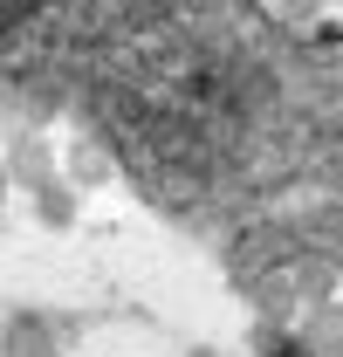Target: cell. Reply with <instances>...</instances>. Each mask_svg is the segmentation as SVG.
<instances>
[{
	"label": "cell",
	"instance_id": "1",
	"mask_svg": "<svg viewBox=\"0 0 343 357\" xmlns=\"http://www.w3.org/2000/svg\"><path fill=\"white\" fill-rule=\"evenodd\" d=\"M7 357H55V351H48V330L35 323V316H21V323H14V337H7Z\"/></svg>",
	"mask_w": 343,
	"mask_h": 357
},
{
	"label": "cell",
	"instance_id": "2",
	"mask_svg": "<svg viewBox=\"0 0 343 357\" xmlns=\"http://www.w3.org/2000/svg\"><path fill=\"white\" fill-rule=\"evenodd\" d=\"M42 213H48V220H69L76 199H62V185H42Z\"/></svg>",
	"mask_w": 343,
	"mask_h": 357
},
{
	"label": "cell",
	"instance_id": "3",
	"mask_svg": "<svg viewBox=\"0 0 343 357\" xmlns=\"http://www.w3.org/2000/svg\"><path fill=\"white\" fill-rule=\"evenodd\" d=\"M21 178H42V144H21Z\"/></svg>",
	"mask_w": 343,
	"mask_h": 357
},
{
	"label": "cell",
	"instance_id": "4",
	"mask_svg": "<svg viewBox=\"0 0 343 357\" xmlns=\"http://www.w3.org/2000/svg\"><path fill=\"white\" fill-rule=\"evenodd\" d=\"M192 357H213V351H192Z\"/></svg>",
	"mask_w": 343,
	"mask_h": 357
}]
</instances>
